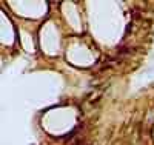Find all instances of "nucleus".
<instances>
[{"label": "nucleus", "mask_w": 154, "mask_h": 145, "mask_svg": "<svg viewBox=\"0 0 154 145\" xmlns=\"http://www.w3.org/2000/svg\"><path fill=\"white\" fill-rule=\"evenodd\" d=\"M151 70H154V67H152V68H151Z\"/></svg>", "instance_id": "nucleus-1"}]
</instances>
